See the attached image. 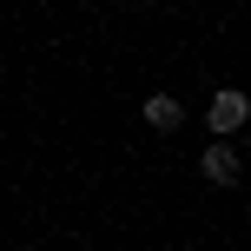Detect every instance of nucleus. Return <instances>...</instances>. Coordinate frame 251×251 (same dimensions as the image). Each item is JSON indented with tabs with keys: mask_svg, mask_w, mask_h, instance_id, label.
Returning <instances> with one entry per match:
<instances>
[{
	"mask_svg": "<svg viewBox=\"0 0 251 251\" xmlns=\"http://www.w3.org/2000/svg\"><path fill=\"white\" fill-rule=\"evenodd\" d=\"M139 113H146V126H159V132H178V119H185V113H178V100H172V93H152V100L139 106Z\"/></svg>",
	"mask_w": 251,
	"mask_h": 251,
	"instance_id": "3",
	"label": "nucleus"
},
{
	"mask_svg": "<svg viewBox=\"0 0 251 251\" xmlns=\"http://www.w3.org/2000/svg\"><path fill=\"white\" fill-rule=\"evenodd\" d=\"M245 113H251V106H245V93H231V86H218V93H212V132H218V139H225V132H238Z\"/></svg>",
	"mask_w": 251,
	"mask_h": 251,
	"instance_id": "1",
	"label": "nucleus"
},
{
	"mask_svg": "<svg viewBox=\"0 0 251 251\" xmlns=\"http://www.w3.org/2000/svg\"><path fill=\"white\" fill-rule=\"evenodd\" d=\"M199 172L212 178V185H238V152H231L225 139H212V146H205V159H199Z\"/></svg>",
	"mask_w": 251,
	"mask_h": 251,
	"instance_id": "2",
	"label": "nucleus"
}]
</instances>
